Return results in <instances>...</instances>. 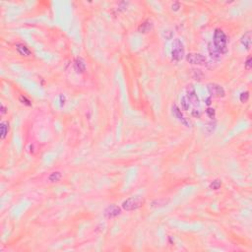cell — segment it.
<instances>
[{"label":"cell","instance_id":"obj_1","mask_svg":"<svg viewBox=\"0 0 252 252\" xmlns=\"http://www.w3.org/2000/svg\"><path fill=\"white\" fill-rule=\"evenodd\" d=\"M213 44L215 46V48L221 54H224L228 52V39H226V36L224 33L223 30L221 29L215 30Z\"/></svg>","mask_w":252,"mask_h":252},{"label":"cell","instance_id":"obj_2","mask_svg":"<svg viewBox=\"0 0 252 252\" xmlns=\"http://www.w3.org/2000/svg\"><path fill=\"white\" fill-rule=\"evenodd\" d=\"M144 204V199L141 197H130L122 203V208L125 211H134L139 209Z\"/></svg>","mask_w":252,"mask_h":252},{"label":"cell","instance_id":"obj_3","mask_svg":"<svg viewBox=\"0 0 252 252\" xmlns=\"http://www.w3.org/2000/svg\"><path fill=\"white\" fill-rule=\"evenodd\" d=\"M184 56V46L180 39H174L173 44V50H171V58L173 61H180Z\"/></svg>","mask_w":252,"mask_h":252},{"label":"cell","instance_id":"obj_4","mask_svg":"<svg viewBox=\"0 0 252 252\" xmlns=\"http://www.w3.org/2000/svg\"><path fill=\"white\" fill-rule=\"evenodd\" d=\"M207 89H208L209 94H210L212 97H215V98H224V97L226 96V92H224V88L219 84L210 83L207 85Z\"/></svg>","mask_w":252,"mask_h":252},{"label":"cell","instance_id":"obj_5","mask_svg":"<svg viewBox=\"0 0 252 252\" xmlns=\"http://www.w3.org/2000/svg\"><path fill=\"white\" fill-rule=\"evenodd\" d=\"M186 60L194 65H206L207 64L206 57L200 53H188L186 55Z\"/></svg>","mask_w":252,"mask_h":252},{"label":"cell","instance_id":"obj_6","mask_svg":"<svg viewBox=\"0 0 252 252\" xmlns=\"http://www.w3.org/2000/svg\"><path fill=\"white\" fill-rule=\"evenodd\" d=\"M186 97H187V99H189V101L193 104L194 106H199L200 101H199V98H198V96H197V94H196L195 89L193 88V86H192V85L187 87V89H186Z\"/></svg>","mask_w":252,"mask_h":252},{"label":"cell","instance_id":"obj_7","mask_svg":"<svg viewBox=\"0 0 252 252\" xmlns=\"http://www.w3.org/2000/svg\"><path fill=\"white\" fill-rule=\"evenodd\" d=\"M171 111H173V116L175 117L176 119H177L178 121H180L182 124H184L186 127H189L190 126V123L188 122V120L185 118V117L183 116V114H182V112L180 110V108H178L176 104H173V108H171Z\"/></svg>","mask_w":252,"mask_h":252},{"label":"cell","instance_id":"obj_8","mask_svg":"<svg viewBox=\"0 0 252 252\" xmlns=\"http://www.w3.org/2000/svg\"><path fill=\"white\" fill-rule=\"evenodd\" d=\"M120 213H121L120 208L116 205H110L104 210V216L108 219L115 218L118 215H120Z\"/></svg>","mask_w":252,"mask_h":252},{"label":"cell","instance_id":"obj_9","mask_svg":"<svg viewBox=\"0 0 252 252\" xmlns=\"http://www.w3.org/2000/svg\"><path fill=\"white\" fill-rule=\"evenodd\" d=\"M153 29V23H152L150 20H147V21L143 22L138 28V32L141 34H147L149 33L151 30Z\"/></svg>","mask_w":252,"mask_h":252},{"label":"cell","instance_id":"obj_10","mask_svg":"<svg viewBox=\"0 0 252 252\" xmlns=\"http://www.w3.org/2000/svg\"><path fill=\"white\" fill-rule=\"evenodd\" d=\"M74 68L77 73H83L86 70V63L82 58H76L74 62Z\"/></svg>","mask_w":252,"mask_h":252},{"label":"cell","instance_id":"obj_11","mask_svg":"<svg viewBox=\"0 0 252 252\" xmlns=\"http://www.w3.org/2000/svg\"><path fill=\"white\" fill-rule=\"evenodd\" d=\"M241 43L242 46L245 47L247 50H249L251 47V32H247L241 37V39H240Z\"/></svg>","mask_w":252,"mask_h":252},{"label":"cell","instance_id":"obj_12","mask_svg":"<svg viewBox=\"0 0 252 252\" xmlns=\"http://www.w3.org/2000/svg\"><path fill=\"white\" fill-rule=\"evenodd\" d=\"M16 49H17V51L19 52V54H21V55H23V56H30L32 54L31 50H30L28 47H27L26 46H24V44H22V43H17Z\"/></svg>","mask_w":252,"mask_h":252},{"label":"cell","instance_id":"obj_13","mask_svg":"<svg viewBox=\"0 0 252 252\" xmlns=\"http://www.w3.org/2000/svg\"><path fill=\"white\" fill-rule=\"evenodd\" d=\"M208 50H209V54H210V56L212 57V58H214V59L221 58V53H220V52L215 48V46H214V44L212 43V42H210V43L208 44Z\"/></svg>","mask_w":252,"mask_h":252},{"label":"cell","instance_id":"obj_14","mask_svg":"<svg viewBox=\"0 0 252 252\" xmlns=\"http://www.w3.org/2000/svg\"><path fill=\"white\" fill-rule=\"evenodd\" d=\"M8 130H9V123L6 121L1 122L0 124V134H1V139H4L5 137L7 136L8 134Z\"/></svg>","mask_w":252,"mask_h":252},{"label":"cell","instance_id":"obj_15","mask_svg":"<svg viewBox=\"0 0 252 252\" xmlns=\"http://www.w3.org/2000/svg\"><path fill=\"white\" fill-rule=\"evenodd\" d=\"M180 103H181L182 108H183L184 110H188L189 108H190V101H189V99H187L186 96L182 97L181 99H180Z\"/></svg>","mask_w":252,"mask_h":252},{"label":"cell","instance_id":"obj_16","mask_svg":"<svg viewBox=\"0 0 252 252\" xmlns=\"http://www.w3.org/2000/svg\"><path fill=\"white\" fill-rule=\"evenodd\" d=\"M60 178H61V173H59V171H55V173H52L50 175L48 176L49 181H51V182H56V181H58Z\"/></svg>","mask_w":252,"mask_h":252},{"label":"cell","instance_id":"obj_17","mask_svg":"<svg viewBox=\"0 0 252 252\" xmlns=\"http://www.w3.org/2000/svg\"><path fill=\"white\" fill-rule=\"evenodd\" d=\"M221 186H222V181L220 180V179H216V180H214L210 184V188L213 189V190H218Z\"/></svg>","mask_w":252,"mask_h":252},{"label":"cell","instance_id":"obj_18","mask_svg":"<svg viewBox=\"0 0 252 252\" xmlns=\"http://www.w3.org/2000/svg\"><path fill=\"white\" fill-rule=\"evenodd\" d=\"M248 99H249V92H243L239 96V99H240L241 103H246L248 101Z\"/></svg>","mask_w":252,"mask_h":252},{"label":"cell","instance_id":"obj_19","mask_svg":"<svg viewBox=\"0 0 252 252\" xmlns=\"http://www.w3.org/2000/svg\"><path fill=\"white\" fill-rule=\"evenodd\" d=\"M206 113H207V115H208L209 117H210L211 119H214V118H215L216 111H215V109H214V108H208L206 109Z\"/></svg>","mask_w":252,"mask_h":252},{"label":"cell","instance_id":"obj_20","mask_svg":"<svg viewBox=\"0 0 252 252\" xmlns=\"http://www.w3.org/2000/svg\"><path fill=\"white\" fill-rule=\"evenodd\" d=\"M168 200H156V201H154L153 203H152V206L153 205H155L154 207H159V206H164V205H166V203H168Z\"/></svg>","mask_w":252,"mask_h":252},{"label":"cell","instance_id":"obj_21","mask_svg":"<svg viewBox=\"0 0 252 252\" xmlns=\"http://www.w3.org/2000/svg\"><path fill=\"white\" fill-rule=\"evenodd\" d=\"M251 60H252V59H251V57H250V56H249V57H248V58H247V59H246V62H245V63H244V66H245V68H246V69H247V70H249V69H250V68H251V67H252V63H251Z\"/></svg>","mask_w":252,"mask_h":252},{"label":"cell","instance_id":"obj_22","mask_svg":"<svg viewBox=\"0 0 252 252\" xmlns=\"http://www.w3.org/2000/svg\"><path fill=\"white\" fill-rule=\"evenodd\" d=\"M173 32H171V31H164V37H166V39H171V37H173Z\"/></svg>","mask_w":252,"mask_h":252},{"label":"cell","instance_id":"obj_23","mask_svg":"<svg viewBox=\"0 0 252 252\" xmlns=\"http://www.w3.org/2000/svg\"><path fill=\"white\" fill-rule=\"evenodd\" d=\"M127 5H128V2H121L120 5H119L118 11H124V10L126 9Z\"/></svg>","mask_w":252,"mask_h":252},{"label":"cell","instance_id":"obj_24","mask_svg":"<svg viewBox=\"0 0 252 252\" xmlns=\"http://www.w3.org/2000/svg\"><path fill=\"white\" fill-rule=\"evenodd\" d=\"M179 8H180V4H179L178 2H174V3L171 5V9H173V11H178Z\"/></svg>","mask_w":252,"mask_h":252},{"label":"cell","instance_id":"obj_25","mask_svg":"<svg viewBox=\"0 0 252 252\" xmlns=\"http://www.w3.org/2000/svg\"><path fill=\"white\" fill-rule=\"evenodd\" d=\"M20 101H22V104H26V106H31V104H30V101H29V99H27L26 98H25V97H21V98H20Z\"/></svg>","mask_w":252,"mask_h":252},{"label":"cell","instance_id":"obj_26","mask_svg":"<svg viewBox=\"0 0 252 252\" xmlns=\"http://www.w3.org/2000/svg\"><path fill=\"white\" fill-rule=\"evenodd\" d=\"M59 101H60V106H63L64 104H65V97L63 95H60L59 97Z\"/></svg>","mask_w":252,"mask_h":252},{"label":"cell","instance_id":"obj_27","mask_svg":"<svg viewBox=\"0 0 252 252\" xmlns=\"http://www.w3.org/2000/svg\"><path fill=\"white\" fill-rule=\"evenodd\" d=\"M192 114H193L194 116H198V117L200 116V112H199V111H196V109H194V110L192 111Z\"/></svg>","mask_w":252,"mask_h":252},{"label":"cell","instance_id":"obj_28","mask_svg":"<svg viewBox=\"0 0 252 252\" xmlns=\"http://www.w3.org/2000/svg\"><path fill=\"white\" fill-rule=\"evenodd\" d=\"M1 113L2 114H5L6 113V108L4 106H1Z\"/></svg>","mask_w":252,"mask_h":252},{"label":"cell","instance_id":"obj_29","mask_svg":"<svg viewBox=\"0 0 252 252\" xmlns=\"http://www.w3.org/2000/svg\"><path fill=\"white\" fill-rule=\"evenodd\" d=\"M207 101V103H206V104H208V106H209V104H211V103H210V101H211V99H210V98H209L208 99H207V101Z\"/></svg>","mask_w":252,"mask_h":252}]
</instances>
